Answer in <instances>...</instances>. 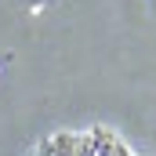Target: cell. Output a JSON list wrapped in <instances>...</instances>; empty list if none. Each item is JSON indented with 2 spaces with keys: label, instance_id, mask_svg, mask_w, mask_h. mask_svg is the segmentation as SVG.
Returning a JSON list of instances; mask_svg holds the SVG:
<instances>
[{
  "label": "cell",
  "instance_id": "1",
  "mask_svg": "<svg viewBox=\"0 0 156 156\" xmlns=\"http://www.w3.org/2000/svg\"><path fill=\"white\" fill-rule=\"evenodd\" d=\"M33 156H142V153H134L116 131L87 127V131H58L44 138Z\"/></svg>",
  "mask_w": 156,
  "mask_h": 156
}]
</instances>
